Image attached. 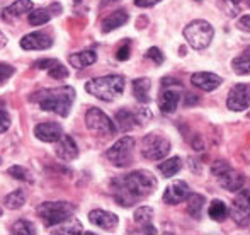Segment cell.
<instances>
[{"label":"cell","instance_id":"obj_1","mask_svg":"<svg viewBox=\"0 0 250 235\" xmlns=\"http://www.w3.org/2000/svg\"><path fill=\"white\" fill-rule=\"evenodd\" d=\"M114 199L121 206H133L157 189V179L148 171H135L111 182Z\"/></svg>","mask_w":250,"mask_h":235},{"label":"cell","instance_id":"obj_2","mask_svg":"<svg viewBox=\"0 0 250 235\" xmlns=\"http://www.w3.org/2000/svg\"><path fill=\"white\" fill-rule=\"evenodd\" d=\"M31 99L36 101L41 109L46 113H55L62 118H66L73 106V101H75V90L68 85H63L56 87V89L34 92Z\"/></svg>","mask_w":250,"mask_h":235},{"label":"cell","instance_id":"obj_3","mask_svg":"<svg viewBox=\"0 0 250 235\" xmlns=\"http://www.w3.org/2000/svg\"><path fill=\"white\" fill-rule=\"evenodd\" d=\"M85 90L94 97L105 103H111L119 97L125 90V79L121 75H105L99 79H92L85 84Z\"/></svg>","mask_w":250,"mask_h":235},{"label":"cell","instance_id":"obj_4","mask_svg":"<svg viewBox=\"0 0 250 235\" xmlns=\"http://www.w3.org/2000/svg\"><path fill=\"white\" fill-rule=\"evenodd\" d=\"M75 213V206L66 201H46L38 206V216L44 227H58L68 222Z\"/></svg>","mask_w":250,"mask_h":235},{"label":"cell","instance_id":"obj_5","mask_svg":"<svg viewBox=\"0 0 250 235\" xmlns=\"http://www.w3.org/2000/svg\"><path fill=\"white\" fill-rule=\"evenodd\" d=\"M211 172L216 177L218 184L223 189H227V191H231V192L240 191L245 184V177L242 176L240 172H237V171L228 162H225V160H216V162L211 166Z\"/></svg>","mask_w":250,"mask_h":235},{"label":"cell","instance_id":"obj_6","mask_svg":"<svg viewBox=\"0 0 250 235\" xmlns=\"http://www.w3.org/2000/svg\"><path fill=\"white\" fill-rule=\"evenodd\" d=\"M214 36L213 26L206 21H192L184 29V38L194 50H204L211 44Z\"/></svg>","mask_w":250,"mask_h":235},{"label":"cell","instance_id":"obj_7","mask_svg":"<svg viewBox=\"0 0 250 235\" xmlns=\"http://www.w3.org/2000/svg\"><path fill=\"white\" fill-rule=\"evenodd\" d=\"M170 152V142L164 135L150 133L142 140V155L146 160H162Z\"/></svg>","mask_w":250,"mask_h":235},{"label":"cell","instance_id":"obj_8","mask_svg":"<svg viewBox=\"0 0 250 235\" xmlns=\"http://www.w3.org/2000/svg\"><path fill=\"white\" fill-rule=\"evenodd\" d=\"M133 150H135V138L131 136H123L121 140L114 143L111 149L107 150L105 157L112 166L116 167H128L133 162Z\"/></svg>","mask_w":250,"mask_h":235},{"label":"cell","instance_id":"obj_9","mask_svg":"<svg viewBox=\"0 0 250 235\" xmlns=\"http://www.w3.org/2000/svg\"><path fill=\"white\" fill-rule=\"evenodd\" d=\"M85 126L99 136H112L116 133V125L109 119L107 114L102 113L99 107H90L87 111Z\"/></svg>","mask_w":250,"mask_h":235},{"label":"cell","instance_id":"obj_10","mask_svg":"<svg viewBox=\"0 0 250 235\" xmlns=\"http://www.w3.org/2000/svg\"><path fill=\"white\" fill-rule=\"evenodd\" d=\"M231 216H233L235 223H238L240 227L250 223V192L247 189L242 188L238 191V196L231 205Z\"/></svg>","mask_w":250,"mask_h":235},{"label":"cell","instance_id":"obj_11","mask_svg":"<svg viewBox=\"0 0 250 235\" xmlns=\"http://www.w3.org/2000/svg\"><path fill=\"white\" fill-rule=\"evenodd\" d=\"M227 106L231 111H245L250 106V87L245 84H237L231 87Z\"/></svg>","mask_w":250,"mask_h":235},{"label":"cell","instance_id":"obj_12","mask_svg":"<svg viewBox=\"0 0 250 235\" xmlns=\"http://www.w3.org/2000/svg\"><path fill=\"white\" fill-rule=\"evenodd\" d=\"M189 196V186L184 181H175L165 189L164 192V201L167 205H179Z\"/></svg>","mask_w":250,"mask_h":235},{"label":"cell","instance_id":"obj_13","mask_svg":"<svg viewBox=\"0 0 250 235\" xmlns=\"http://www.w3.org/2000/svg\"><path fill=\"white\" fill-rule=\"evenodd\" d=\"M53 46V40L44 33H31L21 40V48L22 50H48Z\"/></svg>","mask_w":250,"mask_h":235},{"label":"cell","instance_id":"obj_14","mask_svg":"<svg viewBox=\"0 0 250 235\" xmlns=\"http://www.w3.org/2000/svg\"><path fill=\"white\" fill-rule=\"evenodd\" d=\"M34 135H36V138H40L41 142L53 143L62 138L63 129L58 123H41V125H38L36 128H34Z\"/></svg>","mask_w":250,"mask_h":235},{"label":"cell","instance_id":"obj_15","mask_svg":"<svg viewBox=\"0 0 250 235\" xmlns=\"http://www.w3.org/2000/svg\"><path fill=\"white\" fill-rule=\"evenodd\" d=\"M191 82L192 85H196L201 90H206V92H211V90L218 89L221 85V77L216 75V73H211V72H199L194 73L191 77Z\"/></svg>","mask_w":250,"mask_h":235},{"label":"cell","instance_id":"obj_16","mask_svg":"<svg viewBox=\"0 0 250 235\" xmlns=\"http://www.w3.org/2000/svg\"><path fill=\"white\" fill-rule=\"evenodd\" d=\"M34 68L40 70H48V75L53 77L56 80H62L68 77V70L65 65L58 62V60H51V58H44V60H38L34 62Z\"/></svg>","mask_w":250,"mask_h":235},{"label":"cell","instance_id":"obj_17","mask_svg":"<svg viewBox=\"0 0 250 235\" xmlns=\"http://www.w3.org/2000/svg\"><path fill=\"white\" fill-rule=\"evenodd\" d=\"M89 220L90 223H94L96 227L104 230H112L118 227L119 220L114 213L111 212H104V210H94V212L89 213Z\"/></svg>","mask_w":250,"mask_h":235},{"label":"cell","instance_id":"obj_18","mask_svg":"<svg viewBox=\"0 0 250 235\" xmlns=\"http://www.w3.org/2000/svg\"><path fill=\"white\" fill-rule=\"evenodd\" d=\"M56 155L58 159L65 160V162H70V160L77 159L79 157V147L73 142L72 136L63 135L62 138L58 140V145H56Z\"/></svg>","mask_w":250,"mask_h":235},{"label":"cell","instance_id":"obj_19","mask_svg":"<svg viewBox=\"0 0 250 235\" xmlns=\"http://www.w3.org/2000/svg\"><path fill=\"white\" fill-rule=\"evenodd\" d=\"M179 101H181V94L174 89H164L160 94V99H158V106L160 111L165 114H170L177 109Z\"/></svg>","mask_w":250,"mask_h":235},{"label":"cell","instance_id":"obj_20","mask_svg":"<svg viewBox=\"0 0 250 235\" xmlns=\"http://www.w3.org/2000/svg\"><path fill=\"white\" fill-rule=\"evenodd\" d=\"M33 10V2L31 0H16L14 3H10L9 7L2 10V16L5 21H14L17 17L24 16L26 12Z\"/></svg>","mask_w":250,"mask_h":235},{"label":"cell","instance_id":"obj_21","mask_svg":"<svg viewBox=\"0 0 250 235\" xmlns=\"http://www.w3.org/2000/svg\"><path fill=\"white\" fill-rule=\"evenodd\" d=\"M128 19H129V16L126 10H116V12L109 14V16L102 21V33H111V31L125 26V24L128 22Z\"/></svg>","mask_w":250,"mask_h":235},{"label":"cell","instance_id":"obj_22","mask_svg":"<svg viewBox=\"0 0 250 235\" xmlns=\"http://www.w3.org/2000/svg\"><path fill=\"white\" fill-rule=\"evenodd\" d=\"M96 60H97V55H96V51H92V50L80 51V53H73L68 57L70 65L77 70H82V68H85V66L92 65V63H96Z\"/></svg>","mask_w":250,"mask_h":235},{"label":"cell","instance_id":"obj_23","mask_svg":"<svg viewBox=\"0 0 250 235\" xmlns=\"http://www.w3.org/2000/svg\"><path fill=\"white\" fill-rule=\"evenodd\" d=\"M116 125L121 131H129L136 126V116L129 109H119L116 113Z\"/></svg>","mask_w":250,"mask_h":235},{"label":"cell","instance_id":"obj_24","mask_svg":"<svg viewBox=\"0 0 250 235\" xmlns=\"http://www.w3.org/2000/svg\"><path fill=\"white\" fill-rule=\"evenodd\" d=\"M231 68H233V72L238 73V75H249L250 73V48L242 51L237 58H233Z\"/></svg>","mask_w":250,"mask_h":235},{"label":"cell","instance_id":"obj_25","mask_svg":"<svg viewBox=\"0 0 250 235\" xmlns=\"http://www.w3.org/2000/svg\"><path fill=\"white\" fill-rule=\"evenodd\" d=\"M150 80L148 79H136L133 82V94L140 103H148L150 101Z\"/></svg>","mask_w":250,"mask_h":235},{"label":"cell","instance_id":"obj_26","mask_svg":"<svg viewBox=\"0 0 250 235\" xmlns=\"http://www.w3.org/2000/svg\"><path fill=\"white\" fill-rule=\"evenodd\" d=\"M204 196L201 194H189L188 196V213L192 218H201L204 208Z\"/></svg>","mask_w":250,"mask_h":235},{"label":"cell","instance_id":"obj_27","mask_svg":"<svg viewBox=\"0 0 250 235\" xmlns=\"http://www.w3.org/2000/svg\"><path fill=\"white\" fill-rule=\"evenodd\" d=\"M181 169H182V162H181V159H179V157H172V159H167L165 162H162L160 166H158V171H160L164 177L175 176V174H177Z\"/></svg>","mask_w":250,"mask_h":235},{"label":"cell","instance_id":"obj_28","mask_svg":"<svg viewBox=\"0 0 250 235\" xmlns=\"http://www.w3.org/2000/svg\"><path fill=\"white\" fill-rule=\"evenodd\" d=\"M208 213H209V218L214 220V222H223L228 216V208L221 199H214V201H211Z\"/></svg>","mask_w":250,"mask_h":235},{"label":"cell","instance_id":"obj_29","mask_svg":"<svg viewBox=\"0 0 250 235\" xmlns=\"http://www.w3.org/2000/svg\"><path fill=\"white\" fill-rule=\"evenodd\" d=\"M24 203H26V194H24L22 189H17V191L10 192V194H7L5 199H3V205H5L9 210L22 208Z\"/></svg>","mask_w":250,"mask_h":235},{"label":"cell","instance_id":"obj_30","mask_svg":"<svg viewBox=\"0 0 250 235\" xmlns=\"http://www.w3.org/2000/svg\"><path fill=\"white\" fill-rule=\"evenodd\" d=\"M10 234L12 235H33L36 234V227L27 220H19L10 227Z\"/></svg>","mask_w":250,"mask_h":235},{"label":"cell","instance_id":"obj_31","mask_svg":"<svg viewBox=\"0 0 250 235\" xmlns=\"http://www.w3.org/2000/svg\"><path fill=\"white\" fill-rule=\"evenodd\" d=\"M50 19H51V14L48 12L46 9L33 10V12H29V17H27L31 26H43V24H46Z\"/></svg>","mask_w":250,"mask_h":235},{"label":"cell","instance_id":"obj_32","mask_svg":"<svg viewBox=\"0 0 250 235\" xmlns=\"http://www.w3.org/2000/svg\"><path fill=\"white\" fill-rule=\"evenodd\" d=\"M151 218H153V210L148 206H142L135 212V222L140 225H150Z\"/></svg>","mask_w":250,"mask_h":235},{"label":"cell","instance_id":"obj_33","mask_svg":"<svg viewBox=\"0 0 250 235\" xmlns=\"http://www.w3.org/2000/svg\"><path fill=\"white\" fill-rule=\"evenodd\" d=\"M53 234H58V235L82 234V225H80V222H77V220H72L68 225H62V227H58L56 230H53Z\"/></svg>","mask_w":250,"mask_h":235},{"label":"cell","instance_id":"obj_34","mask_svg":"<svg viewBox=\"0 0 250 235\" xmlns=\"http://www.w3.org/2000/svg\"><path fill=\"white\" fill-rule=\"evenodd\" d=\"M9 174L12 176L14 179H19V181H24V182H33V176L31 172L22 166H12L9 169Z\"/></svg>","mask_w":250,"mask_h":235},{"label":"cell","instance_id":"obj_35","mask_svg":"<svg viewBox=\"0 0 250 235\" xmlns=\"http://www.w3.org/2000/svg\"><path fill=\"white\" fill-rule=\"evenodd\" d=\"M14 66H10V65H7V63H2L0 62V85H2L3 82H5L9 77H12L14 75Z\"/></svg>","mask_w":250,"mask_h":235},{"label":"cell","instance_id":"obj_36","mask_svg":"<svg viewBox=\"0 0 250 235\" xmlns=\"http://www.w3.org/2000/svg\"><path fill=\"white\" fill-rule=\"evenodd\" d=\"M10 128V116L2 106H0V133H5Z\"/></svg>","mask_w":250,"mask_h":235},{"label":"cell","instance_id":"obj_37","mask_svg":"<svg viewBox=\"0 0 250 235\" xmlns=\"http://www.w3.org/2000/svg\"><path fill=\"white\" fill-rule=\"evenodd\" d=\"M146 58L153 60L157 65H160V63H164V55H162V51L158 50V48H150L148 51H146Z\"/></svg>","mask_w":250,"mask_h":235},{"label":"cell","instance_id":"obj_38","mask_svg":"<svg viewBox=\"0 0 250 235\" xmlns=\"http://www.w3.org/2000/svg\"><path fill=\"white\" fill-rule=\"evenodd\" d=\"M129 51H131V48H129V43H125L118 51H116V58H118L119 62H126V60L129 58Z\"/></svg>","mask_w":250,"mask_h":235},{"label":"cell","instance_id":"obj_39","mask_svg":"<svg viewBox=\"0 0 250 235\" xmlns=\"http://www.w3.org/2000/svg\"><path fill=\"white\" fill-rule=\"evenodd\" d=\"M238 29L244 31V33H250V16L240 17V21H238Z\"/></svg>","mask_w":250,"mask_h":235},{"label":"cell","instance_id":"obj_40","mask_svg":"<svg viewBox=\"0 0 250 235\" xmlns=\"http://www.w3.org/2000/svg\"><path fill=\"white\" fill-rule=\"evenodd\" d=\"M160 0H135V5L136 7H151V5H155V3H158Z\"/></svg>","mask_w":250,"mask_h":235},{"label":"cell","instance_id":"obj_41","mask_svg":"<svg viewBox=\"0 0 250 235\" xmlns=\"http://www.w3.org/2000/svg\"><path fill=\"white\" fill-rule=\"evenodd\" d=\"M7 44V38H5V34L2 33V31H0V50H2L3 46H5Z\"/></svg>","mask_w":250,"mask_h":235},{"label":"cell","instance_id":"obj_42","mask_svg":"<svg viewBox=\"0 0 250 235\" xmlns=\"http://www.w3.org/2000/svg\"><path fill=\"white\" fill-rule=\"evenodd\" d=\"M233 2H235V3H238V2H242V0H233Z\"/></svg>","mask_w":250,"mask_h":235},{"label":"cell","instance_id":"obj_43","mask_svg":"<svg viewBox=\"0 0 250 235\" xmlns=\"http://www.w3.org/2000/svg\"><path fill=\"white\" fill-rule=\"evenodd\" d=\"M2 213H3V212H2V208H0V216H2Z\"/></svg>","mask_w":250,"mask_h":235},{"label":"cell","instance_id":"obj_44","mask_svg":"<svg viewBox=\"0 0 250 235\" xmlns=\"http://www.w3.org/2000/svg\"><path fill=\"white\" fill-rule=\"evenodd\" d=\"M247 3H249V5H250V0H247Z\"/></svg>","mask_w":250,"mask_h":235},{"label":"cell","instance_id":"obj_45","mask_svg":"<svg viewBox=\"0 0 250 235\" xmlns=\"http://www.w3.org/2000/svg\"><path fill=\"white\" fill-rule=\"evenodd\" d=\"M198 2H201V0H198Z\"/></svg>","mask_w":250,"mask_h":235}]
</instances>
